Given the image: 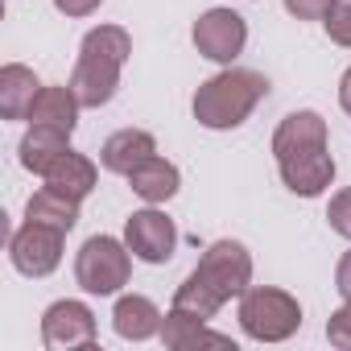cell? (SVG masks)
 <instances>
[{
  "instance_id": "603a6c76",
  "label": "cell",
  "mask_w": 351,
  "mask_h": 351,
  "mask_svg": "<svg viewBox=\"0 0 351 351\" xmlns=\"http://www.w3.org/2000/svg\"><path fill=\"white\" fill-rule=\"evenodd\" d=\"M335 0H285V9L298 17V21H322L330 13Z\"/></svg>"
},
{
  "instance_id": "ba28073f",
  "label": "cell",
  "mask_w": 351,
  "mask_h": 351,
  "mask_svg": "<svg viewBox=\"0 0 351 351\" xmlns=\"http://www.w3.org/2000/svg\"><path fill=\"white\" fill-rule=\"evenodd\" d=\"M124 244L145 265H165L178 248V228L165 211H132L124 223Z\"/></svg>"
},
{
  "instance_id": "e0dca14e",
  "label": "cell",
  "mask_w": 351,
  "mask_h": 351,
  "mask_svg": "<svg viewBox=\"0 0 351 351\" xmlns=\"http://www.w3.org/2000/svg\"><path fill=\"white\" fill-rule=\"evenodd\" d=\"M46 186H54V191H62V195H71V199L83 203V199L95 191V161L83 157V153H75V149H66V153L46 169Z\"/></svg>"
},
{
  "instance_id": "ffe728a7",
  "label": "cell",
  "mask_w": 351,
  "mask_h": 351,
  "mask_svg": "<svg viewBox=\"0 0 351 351\" xmlns=\"http://www.w3.org/2000/svg\"><path fill=\"white\" fill-rule=\"evenodd\" d=\"M322 25H326V38H330V42L351 46V0H335L330 13L322 17Z\"/></svg>"
},
{
  "instance_id": "52a82bcc",
  "label": "cell",
  "mask_w": 351,
  "mask_h": 351,
  "mask_svg": "<svg viewBox=\"0 0 351 351\" xmlns=\"http://www.w3.org/2000/svg\"><path fill=\"white\" fill-rule=\"evenodd\" d=\"M62 240H66V232H58V228H50V223L25 219V223L13 232V240H9V261H13V269L25 273V277H46V273H54L58 261H62Z\"/></svg>"
},
{
  "instance_id": "277c9868",
  "label": "cell",
  "mask_w": 351,
  "mask_h": 351,
  "mask_svg": "<svg viewBox=\"0 0 351 351\" xmlns=\"http://www.w3.org/2000/svg\"><path fill=\"white\" fill-rule=\"evenodd\" d=\"M265 95H269V79L261 71H244V66L219 71L215 79H207L195 91V120L215 132L240 128Z\"/></svg>"
},
{
  "instance_id": "7c38bea8",
  "label": "cell",
  "mask_w": 351,
  "mask_h": 351,
  "mask_svg": "<svg viewBox=\"0 0 351 351\" xmlns=\"http://www.w3.org/2000/svg\"><path fill=\"white\" fill-rule=\"evenodd\" d=\"M157 153V141H153V132H145V128H120V132H112L108 141H104V149H99V165L108 169V173H128L141 165V161H149Z\"/></svg>"
},
{
  "instance_id": "9a60e30c",
  "label": "cell",
  "mask_w": 351,
  "mask_h": 351,
  "mask_svg": "<svg viewBox=\"0 0 351 351\" xmlns=\"http://www.w3.org/2000/svg\"><path fill=\"white\" fill-rule=\"evenodd\" d=\"M79 95L71 87H42L34 108H29V124H42V128H58V132H75L79 124Z\"/></svg>"
},
{
  "instance_id": "4fadbf2b",
  "label": "cell",
  "mask_w": 351,
  "mask_h": 351,
  "mask_svg": "<svg viewBox=\"0 0 351 351\" xmlns=\"http://www.w3.org/2000/svg\"><path fill=\"white\" fill-rule=\"evenodd\" d=\"M161 322H165V314H161L145 293H124V298L116 302V310H112L116 335H120V339H132V343L161 335Z\"/></svg>"
},
{
  "instance_id": "5b68a950",
  "label": "cell",
  "mask_w": 351,
  "mask_h": 351,
  "mask_svg": "<svg viewBox=\"0 0 351 351\" xmlns=\"http://www.w3.org/2000/svg\"><path fill=\"white\" fill-rule=\"evenodd\" d=\"M240 326L256 343H281L302 326V306L285 289L256 285V289L240 293Z\"/></svg>"
},
{
  "instance_id": "9c48e42d",
  "label": "cell",
  "mask_w": 351,
  "mask_h": 351,
  "mask_svg": "<svg viewBox=\"0 0 351 351\" xmlns=\"http://www.w3.org/2000/svg\"><path fill=\"white\" fill-rule=\"evenodd\" d=\"M248 42V21L236 9H207L195 21V46L211 62H232Z\"/></svg>"
},
{
  "instance_id": "8992f818",
  "label": "cell",
  "mask_w": 351,
  "mask_h": 351,
  "mask_svg": "<svg viewBox=\"0 0 351 351\" xmlns=\"http://www.w3.org/2000/svg\"><path fill=\"white\" fill-rule=\"evenodd\" d=\"M128 273H132V261H128V244L112 240V236H91L79 256H75V281L87 289V293H116L120 285H128Z\"/></svg>"
},
{
  "instance_id": "7a4b0ae2",
  "label": "cell",
  "mask_w": 351,
  "mask_h": 351,
  "mask_svg": "<svg viewBox=\"0 0 351 351\" xmlns=\"http://www.w3.org/2000/svg\"><path fill=\"white\" fill-rule=\"evenodd\" d=\"M252 281V256L240 240H215L191 277L173 293V310H186L195 318H215L232 298H240Z\"/></svg>"
},
{
  "instance_id": "cb8c5ba5",
  "label": "cell",
  "mask_w": 351,
  "mask_h": 351,
  "mask_svg": "<svg viewBox=\"0 0 351 351\" xmlns=\"http://www.w3.org/2000/svg\"><path fill=\"white\" fill-rule=\"evenodd\" d=\"M99 5H104V0H54V9L66 13V17H91Z\"/></svg>"
},
{
  "instance_id": "7402d4cb",
  "label": "cell",
  "mask_w": 351,
  "mask_h": 351,
  "mask_svg": "<svg viewBox=\"0 0 351 351\" xmlns=\"http://www.w3.org/2000/svg\"><path fill=\"white\" fill-rule=\"evenodd\" d=\"M326 219H330V232H339L343 240H351V186L339 191L326 207Z\"/></svg>"
},
{
  "instance_id": "ac0fdd59",
  "label": "cell",
  "mask_w": 351,
  "mask_h": 351,
  "mask_svg": "<svg viewBox=\"0 0 351 351\" xmlns=\"http://www.w3.org/2000/svg\"><path fill=\"white\" fill-rule=\"evenodd\" d=\"M71 149V136L58 132V128H42V124H29V132L21 136V165L29 173H42L46 178V169Z\"/></svg>"
},
{
  "instance_id": "d4e9b609",
  "label": "cell",
  "mask_w": 351,
  "mask_h": 351,
  "mask_svg": "<svg viewBox=\"0 0 351 351\" xmlns=\"http://www.w3.org/2000/svg\"><path fill=\"white\" fill-rule=\"evenodd\" d=\"M335 289L351 302V252H343V261H339V269H335Z\"/></svg>"
},
{
  "instance_id": "5bb4252c",
  "label": "cell",
  "mask_w": 351,
  "mask_h": 351,
  "mask_svg": "<svg viewBox=\"0 0 351 351\" xmlns=\"http://www.w3.org/2000/svg\"><path fill=\"white\" fill-rule=\"evenodd\" d=\"M38 91H42L38 75L21 62H9L0 71V116L5 120H29V108H34Z\"/></svg>"
},
{
  "instance_id": "d6986e66",
  "label": "cell",
  "mask_w": 351,
  "mask_h": 351,
  "mask_svg": "<svg viewBox=\"0 0 351 351\" xmlns=\"http://www.w3.org/2000/svg\"><path fill=\"white\" fill-rule=\"evenodd\" d=\"M25 219L50 223V228H58V232H71V228L79 223V199H71V195H62V191H54V186H42V191L25 203Z\"/></svg>"
},
{
  "instance_id": "484cf974",
  "label": "cell",
  "mask_w": 351,
  "mask_h": 351,
  "mask_svg": "<svg viewBox=\"0 0 351 351\" xmlns=\"http://www.w3.org/2000/svg\"><path fill=\"white\" fill-rule=\"evenodd\" d=\"M339 104H343V112L351 116V66H347V75L339 79Z\"/></svg>"
},
{
  "instance_id": "8fae6325",
  "label": "cell",
  "mask_w": 351,
  "mask_h": 351,
  "mask_svg": "<svg viewBox=\"0 0 351 351\" xmlns=\"http://www.w3.org/2000/svg\"><path fill=\"white\" fill-rule=\"evenodd\" d=\"M161 339H165V347H173V351H195V347L236 351L232 335H219V330H211L203 318H195V314H186V310H173V306H169V314H165V322H161Z\"/></svg>"
},
{
  "instance_id": "44dd1931",
  "label": "cell",
  "mask_w": 351,
  "mask_h": 351,
  "mask_svg": "<svg viewBox=\"0 0 351 351\" xmlns=\"http://www.w3.org/2000/svg\"><path fill=\"white\" fill-rule=\"evenodd\" d=\"M326 339H330V347L351 351V302H343V306L326 318Z\"/></svg>"
},
{
  "instance_id": "3957f363",
  "label": "cell",
  "mask_w": 351,
  "mask_h": 351,
  "mask_svg": "<svg viewBox=\"0 0 351 351\" xmlns=\"http://www.w3.org/2000/svg\"><path fill=\"white\" fill-rule=\"evenodd\" d=\"M128 54H132V38L120 25H99L83 38L79 62H75V75H71V91L79 95L83 108H104L116 95Z\"/></svg>"
},
{
  "instance_id": "30bf717a",
  "label": "cell",
  "mask_w": 351,
  "mask_h": 351,
  "mask_svg": "<svg viewBox=\"0 0 351 351\" xmlns=\"http://www.w3.org/2000/svg\"><path fill=\"white\" fill-rule=\"evenodd\" d=\"M42 343L50 351H66V347H87L95 343V314L83 302H54L42 314Z\"/></svg>"
},
{
  "instance_id": "2e32d148",
  "label": "cell",
  "mask_w": 351,
  "mask_h": 351,
  "mask_svg": "<svg viewBox=\"0 0 351 351\" xmlns=\"http://www.w3.org/2000/svg\"><path fill=\"white\" fill-rule=\"evenodd\" d=\"M128 182H132V191H136L145 203H165V199L178 195L182 173H178V165H173V161H165V157L153 153L149 161H141V165L128 173Z\"/></svg>"
},
{
  "instance_id": "6da1fadb",
  "label": "cell",
  "mask_w": 351,
  "mask_h": 351,
  "mask_svg": "<svg viewBox=\"0 0 351 351\" xmlns=\"http://www.w3.org/2000/svg\"><path fill=\"white\" fill-rule=\"evenodd\" d=\"M273 157L281 169V182L302 199H318L335 182L326 120L318 112H289L273 132Z\"/></svg>"
}]
</instances>
